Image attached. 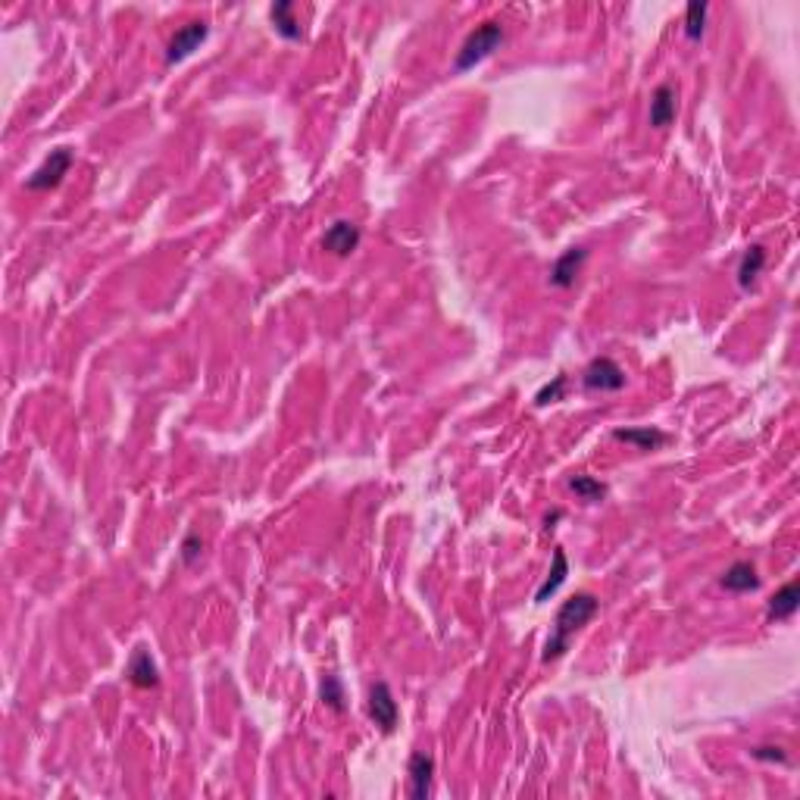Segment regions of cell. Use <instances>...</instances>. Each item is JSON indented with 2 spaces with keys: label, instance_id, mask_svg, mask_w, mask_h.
I'll return each mask as SVG.
<instances>
[{
  "label": "cell",
  "instance_id": "cell-23",
  "mask_svg": "<svg viewBox=\"0 0 800 800\" xmlns=\"http://www.w3.org/2000/svg\"><path fill=\"white\" fill-rule=\"evenodd\" d=\"M200 553H204V538H200L197 532H191L188 538L182 541V563L191 566L200 557Z\"/></svg>",
  "mask_w": 800,
  "mask_h": 800
},
{
  "label": "cell",
  "instance_id": "cell-7",
  "mask_svg": "<svg viewBox=\"0 0 800 800\" xmlns=\"http://www.w3.org/2000/svg\"><path fill=\"white\" fill-rule=\"evenodd\" d=\"M360 248V229L347 219H338V222L328 225V231L322 235V250L335 257H347Z\"/></svg>",
  "mask_w": 800,
  "mask_h": 800
},
{
  "label": "cell",
  "instance_id": "cell-20",
  "mask_svg": "<svg viewBox=\"0 0 800 800\" xmlns=\"http://www.w3.org/2000/svg\"><path fill=\"white\" fill-rule=\"evenodd\" d=\"M707 10H709V6L703 4V0H694V4H688V10H685V35L691 38V41H698V38L703 35V29H707Z\"/></svg>",
  "mask_w": 800,
  "mask_h": 800
},
{
  "label": "cell",
  "instance_id": "cell-15",
  "mask_svg": "<svg viewBox=\"0 0 800 800\" xmlns=\"http://www.w3.org/2000/svg\"><path fill=\"white\" fill-rule=\"evenodd\" d=\"M269 19H273V29L279 31L285 41H300V38H303L300 22L294 19V4H291V0H279V4L269 6Z\"/></svg>",
  "mask_w": 800,
  "mask_h": 800
},
{
  "label": "cell",
  "instance_id": "cell-1",
  "mask_svg": "<svg viewBox=\"0 0 800 800\" xmlns=\"http://www.w3.org/2000/svg\"><path fill=\"white\" fill-rule=\"evenodd\" d=\"M597 610H600V600L595 595H588V591H582V595H572L570 600H563V606L557 610V619H553V635L547 638L541 660H544V663L560 660V657L570 650V644H572V638H576V631H582L585 625H588L591 619L597 616Z\"/></svg>",
  "mask_w": 800,
  "mask_h": 800
},
{
  "label": "cell",
  "instance_id": "cell-22",
  "mask_svg": "<svg viewBox=\"0 0 800 800\" xmlns=\"http://www.w3.org/2000/svg\"><path fill=\"white\" fill-rule=\"evenodd\" d=\"M751 757H753V760H766V763H778V766H788V763H791L788 753H785L782 747H772V744H760V747H753Z\"/></svg>",
  "mask_w": 800,
  "mask_h": 800
},
{
  "label": "cell",
  "instance_id": "cell-16",
  "mask_svg": "<svg viewBox=\"0 0 800 800\" xmlns=\"http://www.w3.org/2000/svg\"><path fill=\"white\" fill-rule=\"evenodd\" d=\"M797 606H800V588H797V582L782 585V588H778L776 595L770 597V619H772V622H785V619L795 616Z\"/></svg>",
  "mask_w": 800,
  "mask_h": 800
},
{
  "label": "cell",
  "instance_id": "cell-11",
  "mask_svg": "<svg viewBox=\"0 0 800 800\" xmlns=\"http://www.w3.org/2000/svg\"><path fill=\"white\" fill-rule=\"evenodd\" d=\"M675 113H679V91L673 85H660L650 98V126L654 128H666L673 126Z\"/></svg>",
  "mask_w": 800,
  "mask_h": 800
},
{
  "label": "cell",
  "instance_id": "cell-12",
  "mask_svg": "<svg viewBox=\"0 0 800 800\" xmlns=\"http://www.w3.org/2000/svg\"><path fill=\"white\" fill-rule=\"evenodd\" d=\"M719 585L726 591H735V595H747V591H757L760 588L757 566L747 563V560H738V563H732L726 572H722Z\"/></svg>",
  "mask_w": 800,
  "mask_h": 800
},
{
  "label": "cell",
  "instance_id": "cell-6",
  "mask_svg": "<svg viewBox=\"0 0 800 800\" xmlns=\"http://www.w3.org/2000/svg\"><path fill=\"white\" fill-rule=\"evenodd\" d=\"M206 35H210V25H206L204 19L182 25V29L172 35L170 48H166V63H182L185 57H191L200 48V44L206 41Z\"/></svg>",
  "mask_w": 800,
  "mask_h": 800
},
{
  "label": "cell",
  "instance_id": "cell-3",
  "mask_svg": "<svg viewBox=\"0 0 800 800\" xmlns=\"http://www.w3.org/2000/svg\"><path fill=\"white\" fill-rule=\"evenodd\" d=\"M69 166H73V151H69V147H57V151H50V157L44 160V163L38 166L29 178H25V188H29V191L57 188V185L63 182V176L69 172Z\"/></svg>",
  "mask_w": 800,
  "mask_h": 800
},
{
  "label": "cell",
  "instance_id": "cell-8",
  "mask_svg": "<svg viewBox=\"0 0 800 800\" xmlns=\"http://www.w3.org/2000/svg\"><path fill=\"white\" fill-rule=\"evenodd\" d=\"M585 260H588V250L585 248H570L563 257H557V263L551 266V285L553 288H572L582 273Z\"/></svg>",
  "mask_w": 800,
  "mask_h": 800
},
{
  "label": "cell",
  "instance_id": "cell-17",
  "mask_svg": "<svg viewBox=\"0 0 800 800\" xmlns=\"http://www.w3.org/2000/svg\"><path fill=\"white\" fill-rule=\"evenodd\" d=\"M763 266H766V250L760 248V244H751V248H747V254L741 257V266H738V285L744 288H753L757 285V279H760V273H763Z\"/></svg>",
  "mask_w": 800,
  "mask_h": 800
},
{
  "label": "cell",
  "instance_id": "cell-4",
  "mask_svg": "<svg viewBox=\"0 0 800 800\" xmlns=\"http://www.w3.org/2000/svg\"><path fill=\"white\" fill-rule=\"evenodd\" d=\"M582 385L588 391H619V388H625V372H622V366H619L616 360L597 357V360H591V363L585 366Z\"/></svg>",
  "mask_w": 800,
  "mask_h": 800
},
{
  "label": "cell",
  "instance_id": "cell-2",
  "mask_svg": "<svg viewBox=\"0 0 800 800\" xmlns=\"http://www.w3.org/2000/svg\"><path fill=\"white\" fill-rule=\"evenodd\" d=\"M503 44V25L494 22V19H488V22H482L479 29L473 31V35L463 41L460 54H457L454 60V73H466V69H475L482 60H488V57L494 54Z\"/></svg>",
  "mask_w": 800,
  "mask_h": 800
},
{
  "label": "cell",
  "instance_id": "cell-13",
  "mask_svg": "<svg viewBox=\"0 0 800 800\" xmlns=\"http://www.w3.org/2000/svg\"><path fill=\"white\" fill-rule=\"evenodd\" d=\"M616 441H625L638 450H660L663 444H669V435L654 425H638V429H613Z\"/></svg>",
  "mask_w": 800,
  "mask_h": 800
},
{
  "label": "cell",
  "instance_id": "cell-14",
  "mask_svg": "<svg viewBox=\"0 0 800 800\" xmlns=\"http://www.w3.org/2000/svg\"><path fill=\"white\" fill-rule=\"evenodd\" d=\"M566 576H570V560H566L563 547H557V551H553V566H551V572H547L544 585L535 591V604H547V600L560 591V585L566 582Z\"/></svg>",
  "mask_w": 800,
  "mask_h": 800
},
{
  "label": "cell",
  "instance_id": "cell-18",
  "mask_svg": "<svg viewBox=\"0 0 800 800\" xmlns=\"http://www.w3.org/2000/svg\"><path fill=\"white\" fill-rule=\"evenodd\" d=\"M319 698H322V703H326L328 709H335V713H344V709H347L344 685H341V679H338V675H332V673H328L326 679H322V685H319Z\"/></svg>",
  "mask_w": 800,
  "mask_h": 800
},
{
  "label": "cell",
  "instance_id": "cell-19",
  "mask_svg": "<svg viewBox=\"0 0 800 800\" xmlns=\"http://www.w3.org/2000/svg\"><path fill=\"white\" fill-rule=\"evenodd\" d=\"M570 488L576 491V498H582L588 503H597L606 498V485L597 479H591V475H576V479H570Z\"/></svg>",
  "mask_w": 800,
  "mask_h": 800
},
{
  "label": "cell",
  "instance_id": "cell-21",
  "mask_svg": "<svg viewBox=\"0 0 800 800\" xmlns=\"http://www.w3.org/2000/svg\"><path fill=\"white\" fill-rule=\"evenodd\" d=\"M566 385H570V376H566V372L553 376V382H547L544 388L535 395V406H547V404H557V400H563L566 397Z\"/></svg>",
  "mask_w": 800,
  "mask_h": 800
},
{
  "label": "cell",
  "instance_id": "cell-10",
  "mask_svg": "<svg viewBox=\"0 0 800 800\" xmlns=\"http://www.w3.org/2000/svg\"><path fill=\"white\" fill-rule=\"evenodd\" d=\"M126 675H128V682H132L135 688H157L160 685V669H157V663H153V657H151V650L147 648H135V654H132V660H128V666H126Z\"/></svg>",
  "mask_w": 800,
  "mask_h": 800
},
{
  "label": "cell",
  "instance_id": "cell-24",
  "mask_svg": "<svg viewBox=\"0 0 800 800\" xmlns=\"http://www.w3.org/2000/svg\"><path fill=\"white\" fill-rule=\"evenodd\" d=\"M560 516H563V509H553V513H551V516H547V519H544V522H547V528H553V522H557V519H560Z\"/></svg>",
  "mask_w": 800,
  "mask_h": 800
},
{
  "label": "cell",
  "instance_id": "cell-9",
  "mask_svg": "<svg viewBox=\"0 0 800 800\" xmlns=\"http://www.w3.org/2000/svg\"><path fill=\"white\" fill-rule=\"evenodd\" d=\"M406 776H410V795L416 800H425L431 795V778H435V760L429 753H413L406 763Z\"/></svg>",
  "mask_w": 800,
  "mask_h": 800
},
{
  "label": "cell",
  "instance_id": "cell-5",
  "mask_svg": "<svg viewBox=\"0 0 800 800\" xmlns=\"http://www.w3.org/2000/svg\"><path fill=\"white\" fill-rule=\"evenodd\" d=\"M370 719L376 722L378 728H382L385 735H391L397 728V700L395 694H391V685L388 682H376L370 691Z\"/></svg>",
  "mask_w": 800,
  "mask_h": 800
}]
</instances>
